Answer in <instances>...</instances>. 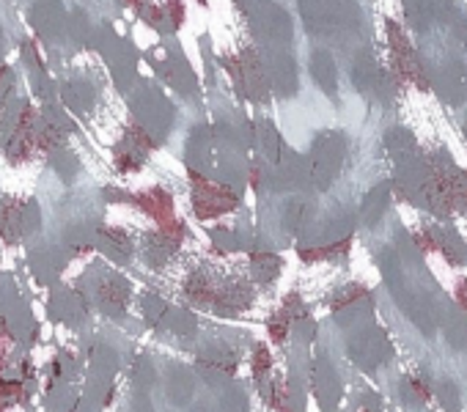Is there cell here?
Instances as JSON below:
<instances>
[{
  "label": "cell",
  "mask_w": 467,
  "mask_h": 412,
  "mask_svg": "<svg viewBox=\"0 0 467 412\" xmlns=\"http://www.w3.org/2000/svg\"><path fill=\"white\" fill-rule=\"evenodd\" d=\"M17 396H20L17 385H0V407H6L9 398H17Z\"/></svg>",
  "instance_id": "8"
},
{
  "label": "cell",
  "mask_w": 467,
  "mask_h": 412,
  "mask_svg": "<svg viewBox=\"0 0 467 412\" xmlns=\"http://www.w3.org/2000/svg\"><path fill=\"white\" fill-rule=\"evenodd\" d=\"M385 203H388V187H377V190H374V192L368 195V201H366V210H368L371 221L382 215Z\"/></svg>",
  "instance_id": "5"
},
{
  "label": "cell",
  "mask_w": 467,
  "mask_h": 412,
  "mask_svg": "<svg viewBox=\"0 0 467 412\" xmlns=\"http://www.w3.org/2000/svg\"><path fill=\"white\" fill-rule=\"evenodd\" d=\"M267 368H270V355H267V349L262 346V349H256V376H262Z\"/></svg>",
  "instance_id": "7"
},
{
  "label": "cell",
  "mask_w": 467,
  "mask_h": 412,
  "mask_svg": "<svg viewBox=\"0 0 467 412\" xmlns=\"http://www.w3.org/2000/svg\"><path fill=\"white\" fill-rule=\"evenodd\" d=\"M451 26H453V39H456V45L467 53V17L456 12V15L451 17Z\"/></svg>",
  "instance_id": "6"
},
{
  "label": "cell",
  "mask_w": 467,
  "mask_h": 412,
  "mask_svg": "<svg viewBox=\"0 0 467 412\" xmlns=\"http://www.w3.org/2000/svg\"><path fill=\"white\" fill-rule=\"evenodd\" d=\"M456 303L467 311V281H462V283L456 286Z\"/></svg>",
  "instance_id": "9"
},
{
  "label": "cell",
  "mask_w": 467,
  "mask_h": 412,
  "mask_svg": "<svg viewBox=\"0 0 467 412\" xmlns=\"http://www.w3.org/2000/svg\"><path fill=\"white\" fill-rule=\"evenodd\" d=\"M314 72H317L319 83H322L327 91H333V88H336V69H333V64H330V58H327V56H317V61H314Z\"/></svg>",
  "instance_id": "4"
},
{
  "label": "cell",
  "mask_w": 467,
  "mask_h": 412,
  "mask_svg": "<svg viewBox=\"0 0 467 412\" xmlns=\"http://www.w3.org/2000/svg\"><path fill=\"white\" fill-rule=\"evenodd\" d=\"M464 135H467V121H464Z\"/></svg>",
  "instance_id": "10"
},
{
  "label": "cell",
  "mask_w": 467,
  "mask_h": 412,
  "mask_svg": "<svg viewBox=\"0 0 467 412\" xmlns=\"http://www.w3.org/2000/svg\"><path fill=\"white\" fill-rule=\"evenodd\" d=\"M404 12L410 26L420 34L440 23H451V17L456 15L451 0H404Z\"/></svg>",
  "instance_id": "2"
},
{
  "label": "cell",
  "mask_w": 467,
  "mask_h": 412,
  "mask_svg": "<svg viewBox=\"0 0 467 412\" xmlns=\"http://www.w3.org/2000/svg\"><path fill=\"white\" fill-rule=\"evenodd\" d=\"M385 146L390 149V154L399 160V157H404V154H412L415 149V140H412V135L407 132V129H393L390 135H385Z\"/></svg>",
  "instance_id": "3"
},
{
  "label": "cell",
  "mask_w": 467,
  "mask_h": 412,
  "mask_svg": "<svg viewBox=\"0 0 467 412\" xmlns=\"http://www.w3.org/2000/svg\"><path fill=\"white\" fill-rule=\"evenodd\" d=\"M434 88L448 105H462L467 99V67L459 58H445L434 67Z\"/></svg>",
  "instance_id": "1"
}]
</instances>
